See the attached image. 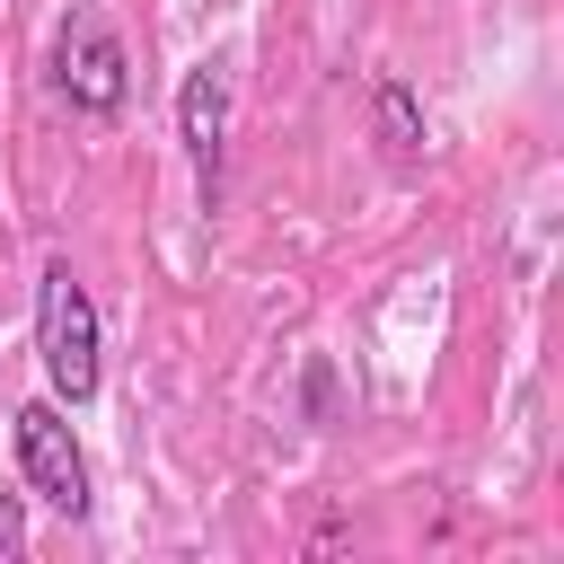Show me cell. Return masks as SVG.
I'll use <instances>...</instances> for the list:
<instances>
[{"mask_svg": "<svg viewBox=\"0 0 564 564\" xmlns=\"http://www.w3.org/2000/svg\"><path fill=\"white\" fill-rule=\"evenodd\" d=\"M370 132H379V150H388L397 167H423V106H414V88H405L397 70L370 88Z\"/></svg>", "mask_w": 564, "mask_h": 564, "instance_id": "5b68a950", "label": "cell"}, {"mask_svg": "<svg viewBox=\"0 0 564 564\" xmlns=\"http://www.w3.org/2000/svg\"><path fill=\"white\" fill-rule=\"evenodd\" d=\"M35 361H44V379H53L62 405L97 397V300L70 273V256H53L44 282H35Z\"/></svg>", "mask_w": 564, "mask_h": 564, "instance_id": "6da1fadb", "label": "cell"}, {"mask_svg": "<svg viewBox=\"0 0 564 564\" xmlns=\"http://www.w3.org/2000/svg\"><path fill=\"white\" fill-rule=\"evenodd\" d=\"M9 423H18V476H26V494H44L62 520H88L97 494H88V458H79L62 405H18Z\"/></svg>", "mask_w": 564, "mask_h": 564, "instance_id": "3957f363", "label": "cell"}, {"mask_svg": "<svg viewBox=\"0 0 564 564\" xmlns=\"http://www.w3.org/2000/svg\"><path fill=\"white\" fill-rule=\"evenodd\" d=\"M26 555V511H18V494H0V564H18Z\"/></svg>", "mask_w": 564, "mask_h": 564, "instance_id": "8992f818", "label": "cell"}, {"mask_svg": "<svg viewBox=\"0 0 564 564\" xmlns=\"http://www.w3.org/2000/svg\"><path fill=\"white\" fill-rule=\"evenodd\" d=\"M176 132H185V159H194V185H203V203H220L229 88H220V70H212V62H203V70H185V88H176Z\"/></svg>", "mask_w": 564, "mask_h": 564, "instance_id": "277c9868", "label": "cell"}, {"mask_svg": "<svg viewBox=\"0 0 564 564\" xmlns=\"http://www.w3.org/2000/svg\"><path fill=\"white\" fill-rule=\"evenodd\" d=\"M53 88H62L79 115H123V97H132V53H123V35H115V18H106L97 0H70V18H62V35H53Z\"/></svg>", "mask_w": 564, "mask_h": 564, "instance_id": "7a4b0ae2", "label": "cell"}]
</instances>
